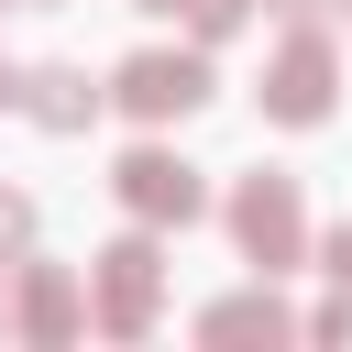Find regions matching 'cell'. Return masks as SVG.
I'll list each match as a JSON object with an SVG mask.
<instances>
[{
    "label": "cell",
    "instance_id": "cell-10",
    "mask_svg": "<svg viewBox=\"0 0 352 352\" xmlns=\"http://www.w3.org/2000/svg\"><path fill=\"white\" fill-rule=\"evenodd\" d=\"M11 242H33V209H22V198H0V253H11Z\"/></svg>",
    "mask_w": 352,
    "mask_h": 352
},
{
    "label": "cell",
    "instance_id": "cell-6",
    "mask_svg": "<svg viewBox=\"0 0 352 352\" xmlns=\"http://www.w3.org/2000/svg\"><path fill=\"white\" fill-rule=\"evenodd\" d=\"M22 88H33V99H22V110H33V121H44V132H77V121H88V110H99V88H88V77H77V66H44V77H22Z\"/></svg>",
    "mask_w": 352,
    "mask_h": 352
},
{
    "label": "cell",
    "instance_id": "cell-1",
    "mask_svg": "<svg viewBox=\"0 0 352 352\" xmlns=\"http://www.w3.org/2000/svg\"><path fill=\"white\" fill-rule=\"evenodd\" d=\"M110 88H121V110H143V121H187V110L209 99V55H165V44H154V55H132Z\"/></svg>",
    "mask_w": 352,
    "mask_h": 352
},
{
    "label": "cell",
    "instance_id": "cell-11",
    "mask_svg": "<svg viewBox=\"0 0 352 352\" xmlns=\"http://www.w3.org/2000/svg\"><path fill=\"white\" fill-rule=\"evenodd\" d=\"M330 275H341V286H352V231H330Z\"/></svg>",
    "mask_w": 352,
    "mask_h": 352
},
{
    "label": "cell",
    "instance_id": "cell-14",
    "mask_svg": "<svg viewBox=\"0 0 352 352\" xmlns=\"http://www.w3.org/2000/svg\"><path fill=\"white\" fill-rule=\"evenodd\" d=\"M143 11H176V0H143Z\"/></svg>",
    "mask_w": 352,
    "mask_h": 352
},
{
    "label": "cell",
    "instance_id": "cell-9",
    "mask_svg": "<svg viewBox=\"0 0 352 352\" xmlns=\"http://www.w3.org/2000/svg\"><path fill=\"white\" fill-rule=\"evenodd\" d=\"M242 11H253V0H187V22H198V44H220V33H242Z\"/></svg>",
    "mask_w": 352,
    "mask_h": 352
},
{
    "label": "cell",
    "instance_id": "cell-8",
    "mask_svg": "<svg viewBox=\"0 0 352 352\" xmlns=\"http://www.w3.org/2000/svg\"><path fill=\"white\" fill-rule=\"evenodd\" d=\"M22 319H33V330H77V286H66V275H33V286H22Z\"/></svg>",
    "mask_w": 352,
    "mask_h": 352
},
{
    "label": "cell",
    "instance_id": "cell-3",
    "mask_svg": "<svg viewBox=\"0 0 352 352\" xmlns=\"http://www.w3.org/2000/svg\"><path fill=\"white\" fill-rule=\"evenodd\" d=\"M231 231H242V253L275 275V264H297V242H308V220H297V187L286 176H253L242 198H231Z\"/></svg>",
    "mask_w": 352,
    "mask_h": 352
},
{
    "label": "cell",
    "instance_id": "cell-4",
    "mask_svg": "<svg viewBox=\"0 0 352 352\" xmlns=\"http://www.w3.org/2000/svg\"><path fill=\"white\" fill-rule=\"evenodd\" d=\"M121 198H132V220H198V176L176 154H154V143L121 165Z\"/></svg>",
    "mask_w": 352,
    "mask_h": 352
},
{
    "label": "cell",
    "instance_id": "cell-7",
    "mask_svg": "<svg viewBox=\"0 0 352 352\" xmlns=\"http://www.w3.org/2000/svg\"><path fill=\"white\" fill-rule=\"evenodd\" d=\"M198 330H209V341H253V330L275 341V330H286V308H275V297H220V308H209Z\"/></svg>",
    "mask_w": 352,
    "mask_h": 352
},
{
    "label": "cell",
    "instance_id": "cell-13",
    "mask_svg": "<svg viewBox=\"0 0 352 352\" xmlns=\"http://www.w3.org/2000/svg\"><path fill=\"white\" fill-rule=\"evenodd\" d=\"M286 11H319V0H286Z\"/></svg>",
    "mask_w": 352,
    "mask_h": 352
},
{
    "label": "cell",
    "instance_id": "cell-5",
    "mask_svg": "<svg viewBox=\"0 0 352 352\" xmlns=\"http://www.w3.org/2000/svg\"><path fill=\"white\" fill-rule=\"evenodd\" d=\"M99 286H110L99 319H110V330H143V319H154V242H121V253L99 264Z\"/></svg>",
    "mask_w": 352,
    "mask_h": 352
},
{
    "label": "cell",
    "instance_id": "cell-2",
    "mask_svg": "<svg viewBox=\"0 0 352 352\" xmlns=\"http://www.w3.org/2000/svg\"><path fill=\"white\" fill-rule=\"evenodd\" d=\"M330 66H341V55H330V33H308V22H297V33H286V55L264 66V110H275V121H319V110H330Z\"/></svg>",
    "mask_w": 352,
    "mask_h": 352
},
{
    "label": "cell",
    "instance_id": "cell-12",
    "mask_svg": "<svg viewBox=\"0 0 352 352\" xmlns=\"http://www.w3.org/2000/svg\"><path fill=\"white\" fill-rule=\"evenodd\" d=\"M11 99H22V77H11V66H0V110H11Z\"/></svg>",
    "mask_w": 352,
    "mask_h": 352
}]
</instances>
